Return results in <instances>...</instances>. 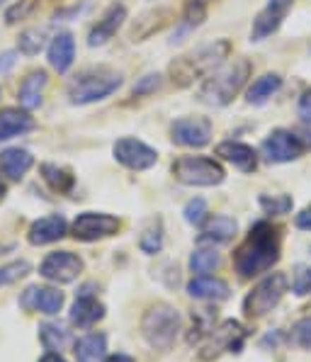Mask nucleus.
I'll return each mask as SVG.
<instances>
[{
	"mask_svg": "<svg viewBox=\"0 0 311 362\" xmlns=\"http://www.w3.org/2000/svg\"><path fill=\"white\" fill-rule=\"evenodd\" d=\"M187 292L194 299H204V302H221V299L229 297V285L224 280H216V277H207L199 275L190 280L187 285Z\"/></svg>",
	"mask_w": 311,
	"mask_h": 362,
	"instance_id": "obj_22",
	"label": "nucleus"
},
{
	"mask_svg": "<svg viewBox=\"0 0 311 362\" xmlns=\"http://www.w3.org/2000/svg\"><path fill=\"white\" fill-rule=\"evenodd\" d=\"M5 197V185H3V180H0V199Z\"/></svg>",
	"mask_w": 311,
	"mask_h": 362,
	"instance_id": "obj_47",
	"label": "nucleus"
},
{
	"mask_svg": "<svg viewBox=\"0 0 311 362\" xmlns=\"http://www.w3.org/2000/svg\"><path fill=\"white\" fill-rule=\"evenodd\" d=\"M307 148L302 146L299 136L290 129H275L268 134V139L260 146V153L268 163H290L297 160Z\"/></svg>",
	"mask_w": 311,
	"mask_h": 362,
	"instance_id": "obj_8",
	"label": "nucleus"
},
{
	"mask_svg": "<svg viewBox=\"0 0 311 362\" xmlns=\"http://www.w3.org/2000/svg\"><path fill=\"white\" fill-rule=\"evenodd\" d=\"M20 306L27 311H39V314H59L64 306V294L52 287H27L20 297Z\"/></svg>",
	"mask_w": 311,
	"mask_h": 362,
	"instance_id": "obj_16",
	"label": "nucleus"
},
{
	"mask_svg": "<svg viewBox=\"0 0 311 362\" xmlns=\"http://www.w3.org/2000/svg\"><path fill=\"white\" fill-rule=\"evenodd\" d=\"M294 224H297V229L311 231V207H307V209L299 211L297 219H294Z\"/></svg>",
	"mask_w": 311,
	"mask_h": 362,
	"instance_id": "obj_42",
	"label": "nucleus"
},
{
	"mask_svg": "<svg viewBox=\"0 0 311 362\" xmlns=\"http://www.w3.org/2000/svg\"><path fill=\"white\" fill-rule=\"evenodd\" d=\"M105 362H134V360L127 358V355H112V358H107Z\"/></svg>",
	"mask_w": 311,
	"mask_h": 362,
	"instance_id": "obj_46",
	"label": "nucleus"
},
{
	"mask_svg": "<svg viewBox=\"0 0 311 362\" xmlns=\"http://www.w3.org/2000/svg\"><path fill=\"white\" fill-rule=\"evenodd\" d=\"M216 265H219V255H216L214 250H197L190 258V270L197 272V275H207Z\"/></svg>",
	"mask_w": 311,
	"mask_h": 362,
	"instance_id": "obj_32",
	"label": "nucleus"
},
{
	"mask_svg": "<svg viewBox=\"0 0 311 362\" xmlns=\"http://www.w3.org/2000/svg\"><path fill=\"white\" fill-rule=\"evenodd\" d=\"M185 219L194 226H202L207 219V202L202 197H194L185 204Z\"/></svg>",
	"mask_w": 311,
	"mask_h": 362,
	"instance_id": "obj_36",
	"label": "nucleus"
},
{
	"mask_svg": "<svg viewBox=\"0 0 311 362\" xmlns=\"http://www.w3.org/2000/svg\"><path fill=\"white\" fill-rule=\"evenodd\" d=\"M124 20H127V5L112 3L105 10L102 18L98 20V25L90 30V35H88V47H102V44H107L117 35V30L124 25Z\"/></svg>",
	"mask_w": 311,
	"mask_h": 362,
	"instance_id": "obj_15",
	"label": "nucleus"
},
{
	"mask_svg": "<svg viewBox=\"0 0 311 362\" xmlns=\"http://www.w3.org/2000/svg\"><path fill=\"white\" fill-rule=\"evenodd\" d=\"M83 270V260L78 258L71 250H57V253H49L44 258V263L39 265V275L49 282H57V285H66V282H74Z\"/></svg>",
	"mask_w": 311,
	"mask_h": 362,
	"instance_id": "obj_10",
	"label": "nucleus"
},
{
	"mask_svg": "<svg viewBox=\"0 0 311 362\" xmlns=\"http://www.w3.org/2000/svg\"><path fill=\"white\" fill-rule=\"evenodd\" d=\"M39 362H66L64 358H61V355L59 353H49V355H44V358L42 360H39Z\"/></svg>",
	"mask_w": 311,
	"mask_h": 362,
	"instance_id": "obj_45",
	"label": "nucleus"
},
{
	"mask_svg": "<svg viewBox=\"0 0 311 362\" xmlns=\"http://www.w3.org/2000/svg\"><path fill=\"white\" fill-rule=\"evenodd\" d=\"M243 338H246V333H243V328H241L238 321H224V324L216 326L214 331L209 333V341L202 345V353H199V358H202V360H214V358H219L224 350L238 353Z\"/></svg>",
	"mask_w": 311,
	"mask_h": 362,
	"instance_id": "obj_12",
	"label": "nucleus"
},
{
	"mask_svg": "<svg viewBox=\"0 0 311 362\" xmlns=\"http://www.w3.org/2000/svg\"><path fill=\"white\" fill-rule=\"evenodd\" d=\"M285 292H287V277L282 275V272H275V275L265 277L263 282H258V285L253 287V292L248 294L246 302H243V311H246V316H251V319L265 316L268 311H272L280 304Z\"/></svg>",
	"mask_w": 311,
	"mask_h": 362,
	"instance_id": "obj_7",
	"label": "nucleus"
},
{
	"mask_svg": "<svg viewBox=\"0 0 311 362\" xmlns=\"http://www.w3.org/2000/svg\"><path fill=\"white\" fill-rule=\"evenodd\" d=\"M32 165H35V158H32V153L25 151V148H5V151L0 153V170H3L10 180H20Z\"/></svg>",
	"mask_w": 311,
	"mask_h": 362,
	"instance_id": "obj_25",
	"label": "nucleus"
},
{
	"mask_svg": "<svg viewBox=\"0 0 311 362\" xmlns=\"http://www.w3.org/2000/svg\"><path fill=\"white\" fill-rule=\"evenodd\" d=\"M143 253H158L163 246V233H160V224H151L146 231L141 233V241H139Z\"/></svg>",
	"mask_w": 311,
	"mask_h": 362,
	"instance_id": "obj_35",
	"label": "nucleus"
},
{
	"mask_svg": "<svg viewBox=\"0 0 311 362\" xmlns=\"http://www.w3.org/2000/svg\"><path fill=\"white\" fill-rule=\"evenodd\" d=\"M44 47V32L42 30H25L18 39V49L27 57H37Z\"/></svg>",
	"mask_w": 311,
	"mask_h": 362,
	"instance_id": "obj_30",
	"label": "nucleus"
},
{
	"mask_svg": "<svg viewBox=\"0 0 311 362\" xmlns=\"http://www.w3.org/2000/svg\"><path fill=\"white\" fill-rule=\"evenodd\" d=\"M112 151H115V158L129 170H148L151 165H156V160H158V153H156L151 146H146L143 141L131 139V136L119 139Z\"/></svg>",
	"mask_w": 311,
	"mask_h": 362,
	"instance_id": "obj_13",
	"label": "nucleus"
},
{
	"mask_svg": "<svg viewBox=\"0 0 311 362\" xmlns=\"http://www.w3.org/2000/svg\"><path fill=\"white\" fill-rule=\"evenodd\" d=\"M76 59V42L71 32H59L57 37L49 44V64H52L54 71L59 74H66V71L74 66Z\"/></svg>",
	"mask_w": 311,
	"mask_h": 362,
	"instance_id": "obj_19",
	"label": "nucleus"
},
{
	"mask_svg": "<svg viewBox=\"0 0 311 362\" xmlns=\"http://www.w3.org/2000/svg\"><path fill=\"white\" fill-rule=\"evenodd\" d=\"M297 112H299V117H302V122H311V88L304 93L302 98H299Z\"/></svg>",
	"mask_w": 311,
	"mask_h": 362,
	"instance_id": "obj_41",
	"label": "nucleus"
},
{
	"mask_svg": "<svg viewBox=\"0 0 311 362\" xmlns=\"http://www.w3.org/2000/svg\"><path fill=\"white\" fill-rule=\"evenodd\" d=\"M216 156H221L224 160L236 165L238 170L243 173H253L258 168V156L248 144H241V141H224L216 146Z\"/></svg>",
	"mask_w": 311,
	"mask_h": 362,
	"instance_id": "obj_20",
	"label": "nucleus"
},
{
	"mask_svg": "<svg viewBox=\"0 0 311 362\" xmlns=\"http://www.w3.org/2000/svg\"><path fill=\"white\" fill-rule=\"evenodd\" d=\"M260 207H263L268 214H287L292 209V197L290 194H263L260 197Z\"/></svg>",
	"mask_w": 311,
	"mask_h": 362,
	"instance_id": "obj_33",
	"label": "nucleus"
},
{
	"mask_svg": "<svg viewBox=\"0 0 311 362\" xmlns=\"http://www.w3.org/2000/svg\"><path fill=\"white\" fill-rule=\"evenodd\" d=\"M207 3L209 0H185V27L194 30L207 20Z\"/></svg>",
	"mask_w": 311,
	"mask_h": 362,
	"instance_id": "obj_31",
	"label": "nucleus"
},
{
	"mask_svg": "<svg viewBox=\"0 0 311 362\" xmlns=\"http://www.w3.org/2000/svg\"><path fill=\"white\" fill-rule=\"evenodd\" d=\"M229 52H231V44L226 42V39H216L212 44H202V47L192 49V52L170 61V66H168L170 81L180 88L192 86L194 81L212 76L216 69H221L224 61L229 59Z\"/></svg>",
	"mask_w": 311,
	"mask_h": 362,
	"instance_id": "obj_2",
	"label": "nucleus"
},
{
	"mask_svg": "<svg viewBox=\"0 0 311 362\" xmlns=\"http://www.w3.org/2000/svg\"><path fill=\"white\" fill-rule=\"evenodd\" d=\"M13 64H15V54L13 52L3 54V57H0V74H5V71H8Z\"/></svg>",
	"mask_w": 311,
	"mask_h": 362,
	"instance_id": "obj_44",
	"label": "nucleus"
},
{
	"mask_svg": "<svg viewBox=\"0 0 311 362\" xmlns=\"http://www.w3.org/2000/svg\"><path fill=\"white\" fill-rule=\"evenodd\" d=\"M37 5H39V0H18L13 8H8V13H5V22H8V25H15V22L25 20L27 15H32V10H35Z\"/></svg>",
	"mask_w": 311,
	"mask_h": 362,
	"instance_id": "obj_38",
	"label": "nucleus"
},
{
	"mask_svg": "<svg viewBox=\"0 0 311 362\" xmlns=\"http://www.w3.org/2000/svg\"><path fill=\"white\" fill-rule=\"evenodd\" d=\"M173 175L182 185L194 187H214L224 182L226 170L214 158H204V156H182L173 163Z\"/></svg>",
	"mask_w": 311,
	"mask_h": 362,
	"instance_id": "obj_5",
	"label": "nucleus"
},
{
	"mask_svg": "<svg viewBox=\"0 0 311 362\" xmlns=\"http://www.w3.org/2000/svg\"><path fill=\"white\" fill-rule=\"evenodd\" d=\"M299 136V141H302L304 148H311V122H304V127L299 132H294Z\"/></svg>",
	"mask_w": 311,
	"mask_h": 362,
	"instance_id": "obj_43",
	"label": "nucleus"
},
{
	"mask_svg": "<svg viewBox=\"0 0 311 362\" xmlns=\"http://www.w3.org/2000/svg\"><path fill=\"white\" fill-rule=\"evenodd\" d=\"M71 231H74L76 241L90 243V241L107 238L119 231V219L112 214H102V211H83V214L76 216Z\"/></svg>",
	"mask_w": 311,
	"mask_h": 362,
	"instance_id": "obj_9",
	"label": "nucleus"
},
{
	"mask_svg": "<svg viewBox=\"0 0 311 362\" xmlns=\"http://www.w3.org/2000/svg\"><path fill=\"white\" fill-rule=\"evenodd\" d=\"M236 229H238V224L231 216H224V214L209 216L202 224V233H199L197 241L199 243H226L236 236Z\"/></svg>",
	"mask_w": 311,
	"mask_h": 362,
	"instance_id": "obj_21",
	"label": "nucleus"
},
{
	"mask_svg": "<svg viewBox=\"0 0 311 362\" xmlns=\"http://www.w3.org/2000/svg\"><path fill=\"white\" fill-rule=\"evenodd\" d=\"M39 338H42L44 348L57 353V350H64L66 343H69V331L61 328L59 324H44L39 328Z\"/></svg>",
	"mask_w": 311,
	"mask_h": 362,
	"instance_id": "obj_29",
	"label": "nucleus"
},
{
	"mask_svg": "<svg viewBox=\"0 0 311 362\" xmlns=\"http://www.w3.org/2000/svg\"><path fill=\"white\" fill-rule=\"evenodd\" d=\"M42 177L49 182V187L57 192H71L74 190V175L71 170L61 168V165H54V163H44L42 165Z\"/></svg>",
	"mask_w": 311,
	"mask_h": 362,
	"instance_id": "obj_28",
	"label": "nucleus"
},
{
	"mask_svg": "<svg viewBox=\"0 0 311 362\" xmlns=\"http://www.w3.org/2000/svg\"><path fill=\"white\" fill-rule=\"evenodd\" d=\"M277 260H280V233L268 221L253 224L248 238L233 253V265L241 277L260 275L270 270Z\"/></svg>",
	"mask_w": 311,
	"mask_h": 362,
	"instance_id": "obj_1",
	"label": "nucleus"
},
{
	"mask_svg": "<svg viewBox=\"0 0 311 362\" xmlns=\"http://www.w3.org/2000/svg\"><path fill=\"white\" fill-rule=\"evenodd\" d=\"M35 129V117L25 107H5L0 110V141H8L20 134Z\"/></svg>",
	"mask_w": 311,
	"mask_h": 362,
	"instance_id": "obj_18",
	"label": "nucleus"
},
{
	"mask_svg": "<svg viewBox=\"0 0 311 362\" xmlns=\"http://www.w3.org/2000/svg\"><path fill=\"white\" fill-rule=\"evenodd\" d=\"M122 86V76L110 69H90L76 76L69 86V98L74 105H90L98 100H105L112 95L117 88Z\"/></svg>",
	"mask_w": 311,
	"mask_h": 362,
	"instance_id": "obj_4",
	"label": "nucleus"
},
{
	"mask_svg": "<svg viewBox=\"0 0 311 362\" xmlns=\"http://www.w3.org/2000/svg\"><path fill=\"white\" fill-rule=\"evenodd\" d=\"M107 353V338L102 333H90L76 343V360L78 362H100Z\"/></svg>",
	"mask_w": 311,
	"mask_h": 362,
	"instance_id": "obj_26",
	"label": "nucleus"
},
{
	"mask_svg": "<svg viewBox=\"0 0 311 362\" xmlns=\"http://www.w3.org/2000/svg\"><path fill=\"white\" fill-rule=\"evenodd\" d=\"M294 0H268L265 8L255 15L253 27H251V39L253 42H263L270 35H275L280 30V25L285 22L287 13L292 10Z\"/></svg>",
	"mask_w": 311,
	"mask_h": 362,
	"instance_id": "obj_14",
	"label": "nucleus"
},
{
	"mask_svg": "<svg viewBox=\"0 0 311 362\" xmlns=\"http://www.w3.org/2000/svg\"><path fill=\"white\" fill-rule=\"evenodd\" d=\"M180 328V314L168 304H158L143 314L141 333L153 348H168Z\"/></svg>",
	"mask_w": 311,
	"mask_h": 362,
	"instance_id": "obj_6",
	"label": "nucleus"
},
{
	"mask_svg": "<svg viewBox=\"0 0 311 362\" xmlns=\"http://www.w3.org/2000/svg\"><path fill=\"white\" fill-rule=\"evenodd\" d=\"M253 66L248 59H236L233 64L224 66L221 71L207 76V81L199 88V100L214 107H224L233 98L241 93V88L246 86L248 76H251Z\"/></svg>",
	"mask_w": 311,
	"mask_h": 362,
	"instance_id": "obj_3",
	"label": "nucleus"
},
{
	"mask_svg": "<svg viewBox=\"0 0 311 362\" xmlns=\"http://www.w3.org/2000/svg\"><path fill=\"white\" fill-rule=\"evenodd\" d=\"M294 341L302 345V348L311 350V316H304V319L294 326Z\"/></svg>",
	"mask_w": 311,
	"mask_h": 362,
	"instance_id": "obj_40",
	"label": "nucleus"
},
{
	"mask_svg": "<svg viewBox=\"0 0 311 362\" xmlns=\"http://www.w3.org/2000/svg\"><path fill=\"white\" fill-rule=\"evenodd\" d=\"M0 3H3V0H0Z\"/></svg>",
	"mask_w": 311,
	"mask_h": 362,
	"instance_id": "obj_48",
	"label": "nucleus"
},
{
	"mask_svg": "<svg viewBox=\"0 0 311 362\" xmlns=\"http://www.w3.org/2000/svg\"><path fill=\"white\" fill-rule=\"evenodd\" d=\"M66 229H69V224H66L64 216H61V214H49V216L37 219L35 224L30 226L27 238H30L32 246H47V243H54V241H59V238H64Z\"/></svg>",
	"mask_w": 311,
	"mask_h": 362,
	"instance_id": "obj_17",
	"label": "nucleus"
},
{
	"mask_svg": "<svg viewBox=\"0 0 311 362\" xmlns=\"http://www.w3.org/2000/svg\"><path fill=\"white\" fill-rule=\"evenodd\" d=\"M27 272H30V263H25V260L3 265V267H0V287L13 285V282H18L20 277H25Z\"/></svg>",
	"mask_w": 311,
	"mask_h": 362,
	"instance_id": "obj_34",
	"label": "nucleus"
},
{
	"mask_svg": "<svg viewBox=\"0 0 311 362\" xmlns=\"http://www.w3.org/2000/svg\"><path fill=\"white\" fill-rule=\"evenodd\" d=\"M292 289H294V294H297V297H304V294L311 292V267L309 265H297V267H294Z\"/></svg>",
	"mask_w": 311,
	"mask_h": 362,
	"instance_id": "obj_37",
	"label": "nucleus"
},
{
	"mask_svg": "<svg viewBox=\"0 0 311 362\" xmlns=\"http://www.w3.org/2000/svg\"><path fill=\"white\" fill-rule=\"evenodd\" d=\"M170 136L177 146L202 148L212 139V122L207 117H180L170 127Z\"/></svg>",
	"mask_w": 311,
	"mask_h": 362,
	"instance_id": "obj_11",
	"label": "nucleus"
},
{
	"mask_svg": "<svg viewBox=\"0 0 311 362\" xmlns=\"http://www.w3.org/2000/svg\"><path fill=\"white\" fill-rule=\"evenodd\" d=\"M47 81H49L47 71H32V74L22 81L18 100L27 112H30V110H37L39 105H42V93H44V88H47Z\"/></svg>",
	"mask_w": 311,
	"mask_h": 362,
	"instance_id": "obj_24",
	"label": "nucleus"
},
{
	"mask_svg": "<svg viewBox=\"0 0 311 362\" xmlns=\"http://www.w3.org/2000/svg\"><path fill=\"white\" fill-rule=\"evenodd\" d=\"M102 316H105V306L88 292H83L81 297L76 299L74 309H71V321H74L76 326H81V328H88V326L98 324Z\"/></svg>",
	"mask_w": 311,
	"mask_h": 362,
	"instance_id": "obj_23",
	"label": "nucleus"
},
{
	"mask_svg": "<svg viewBox=\"0 0 311 362\" xmlns=\"http://www.w3.org/2000/svg\"><path fill=\"white\" fill-rule=\"evenodd\" d=\"M160 76L158 74H148V76H143L141 81L134 86V95H151V93H156L160 88Z\"/></svg>",
	"mask_w": 311,
	"mask_h": 362,
	"instance_id": "obj_39",
	"label": "nucleus"
},
{
	"mask_svg": "<svg viewBox=\"0 0 311 362\" xmlns=\"http://www.w3.org/2000/svg\"><path fill=\"white\" fill-rule=\"evenodd\" d=\"M282 86V78L277 74H265L263 78H258V81L253 83L251 88H248L246 93V100L248 105H263L268 103V100L275 95L277 90H280Z\"/></svg>",
	"mask_w": 311,
	"mask_h": 362,
	"instance_id": "obj_27",
	"label": "nucleus"
}]
</instances>
